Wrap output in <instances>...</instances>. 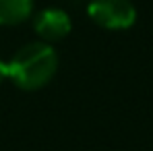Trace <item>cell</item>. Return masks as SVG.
I'll use <instances>...</instances> for the list:
<instances>
[{
	"instance_id": "3",
	"label": "cell",
	"mask_w": 153,
	"mask_h": 151,
	"mask_svg": "<svg viewBox=\"0 0 153 151\" xmlns=\"http://www.w3.org/2000/svg\"><path fill=\"white\" fill-rule=\"evenodd\" d=\"M71 19L60 8H46L35 19V31L44 39H62L71 33Z\"/></svg>"
},
{
	"instance_id": "2",
	"label": "cell",
	"mask_w": 153,
	"mask_h": 151,
	"mask_svg": "<svg viewBox=\"0 0 153 151\" xmlns=\"http://www.w3.org/2000/svg\"><path fill=\"white\" fill-rule=\"evenodd\" d=\"M89 17L103 29H128L137 21V8L130 0H91L87 6Z\"/></svg>"
},
{
	"instance_id": "5",
	"label": "cell",
	"mask_w": 153,
	"mask_h": 151,
	"mask_svg": "<svg viewBox=\"0 0 153 151\" xmlns=\"http://www.w3.org/2000/svg\"><path fill=\"white\" fill-rule=\"evenodd\" d=\"M4 79H8V62L0 60V83H2Z\"/></svg>"
},
{
	"instance_id": "1",
	"label": "cell",
	"mask_w": 153,
	"mask_h": 151,
	"mask_svg": "<svg viewBox=\"0 0 153 151\" xmlns=\"http://www.w3.org/2000/svg\"><path fill=\"white\" fill-rule=\"evenodd\" d=\"M58 66V56L48 44H29L8 62V79L21 89H39L50 81Z\"/></svg>"
},
{
	"instance_id": "4",
	"label": "cell",
	"mask_w": 153,
	"mask_h": 151,
	"mask_svg": "<svg viewBox=\"0 0 153 151\" xmlns=\"http://www.w3.org/2000/svg\"><path fill=\"white\" fill-rule=\"evenodd\" d=\"M33 0H0V25H17L31 15Z\"/></svg>"
}]
</instances>
